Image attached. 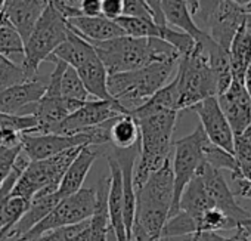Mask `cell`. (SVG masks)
<instances>
[{"mask_svg":"<svg viewBox=\"0 0 251 241\" xmlns=\"http://www.w3.org/2000/svg\"><path fill=\"white\" fill-rule=\"evenodd\" d=\"M177 111L163 109L148 114L132 115L139 126V157L133 169V185L138 191L151 173L158 170L170 157L173 150V134L177 122Z\"/></svg>","mask_w":251,"mask_h":241,"instance_id":"1","label":"cell"},{"mask_svg":"<svg viewBox=\"0 0 251 241\" xmlns=\"http://www.w3.org/2000/svg\"><path fill=\"white\" fill-rule=\"evenodd\" d=\"M90 45L108 74L142 68L158 61H179L180 58L179 52L170 43L157 37L139 39L121 36L105 42H93Z\"/></svg>","mask_w":251,"mask_h":241,"instance_id":"2","label":"cell"},{"mask_svg":"<svg viewBox=\"0 0 251 241\" xmlns=\"http://www.w3.org/2000/svg\"><path fill=\"white\" fill-rule=\"evenodd\" d=\"M173 204L172 157L136 191V212L132 235L145 240H160Z\"/></svg>","mask_w":251,"mask_h":241,"instance_id":"3","label":"cell"},{"mask_svg":"<svg viewBox=\"0 0 251 241\" xmlns=\"http://www.w3.org/2000/svg\"><path fill=\"white\" fill-rule=\"evenodd\" d=\"M177 62L176 59L158 61L142 68L108 74V92L130 114L170 81Z\"/></svg>","mask_w":251,"mask_h":241,"instance_id":"4","label":"cell"},{"mask_svg":"<svg viewBox=\"0 0 251 241\" xmlns=\"http://www.w3.org/2000/svg\"><path fill=\"white\" fill-rule=\"evenodd\" d=\"M175 80L179 111L189 109L195 104L217 95L216 80L201 43H197L192 52L179 58Z\"/></svg>","mask_w":251,"mask_h":241,"instance_id":"5","label":"cell"},{"mask_svg":"<svg viewBox=\"0 0 251 241\" xmlns=\"http://www.w3.org/2000/svg\"><path fill=\"white\" fill-rule=\"evenodd\" d=\"M68 30L70 27L67 20L48 2L46 9L43 11L24 46V59L21 67L27 80H34L39 77L37 71L40 64L48 61L55 49L65 42Z\"/></svg>","mask_w":251,"mask_h":241,"instance_id":"6","label":"cell"},{"mask_svg":"<svg viewBox=\"0 0 251 241\" xmlns=\"http://www.w3.org/2000/svg\"><path fill=\"white\" fill-rule=\"evenodd\" d=\"M207 144L208 139L201 126H197L192 134L173 142V150H172L173 204H172L170 216H173L177 212L179 200L185 187L189 184V181L195 176L201 164L205 161L204 148Z\"/></svg>","mask_w":251,"mask_h":241,"instance_id":"7","label":"cell"},{"mask_svg":"<svg viewBox=\"0 0 251 241\" xmlns=\"http://www.w3.org/2000/svg\"><path fill=\"white\" fill-rule=\"evenodd\" d=\"M81 147L65 150L45 160H30L27 167L18 176L11 195L31 200L40 189L50 184L59 185L62 175L71 164Z\"/></svg>","mask_w":251,"mask_h":241,"instance_id":"8","label":"cell"},{"mask_svg":"<svg viewBox=\"0 0 251 241\" xmlns=\"http://www.w3.org/2000/svg\"><path fill=\"white\" fill-rule=\"evenodd\" d=\"M95 207H96V189L81 188L73 195L62 198L52 209V212L46 217H43L33 229H30L20 241H27L45 232L83 222L92 217Z\"/></svg>","mask_w":251,"mask_h":241,"instance_id":"9","label":"cell"},{"mask_svg":"<svg viewBox=\"0 0 251 241\" xmlns=\"http://www.w3.org/2000/svg\"><path fill=\"white\" fill-rule=\"evenodd\" d=\"M123 114H129V111H126L117 101L87 99L80 108H77L65 120H62L52 134L77 135Z\"/></svg>","mask_w":251,"mask_h":241,"instance_id":"10","label":"cell"},{"mask_svg":"<svg viewBox=\"0 0 251 241\" xmlns=\"http://www.w3.org/2000/svg\"><path fill=\"white\" fill-rule=\"evenodd\" d=\"M83 145H90V136L86 132L77 135H58V134H23L21 135L23 153L30 160H45L65 150L74 147H83Z\"/></svg>","mask_w":251,"mask_h":241,"instance_id":"11","label":"cell"},{"mask_svg":"<svg viewBox=\"0 0 251 241\" xmlns=\"http://www.w3.org/2000/svg\"><path fill=\"white\" fill-rule=\"evenodd\" d=\"M189 109L197 112V115L200 117V122H201L200 126L202 128L207 139L213 145L223 148L225 151L233 154V138H235V135H233L229 123H227L223 111L220 109L217 98L210 96V98L195 104Z\"/></svg>","mask_w":251,"mask_h":241,"instance_id":"12","label":"cell"},{"mask_svg":"<svg viewBox=\"0 0 251 241\" xmlns=\"http://www.w3.org/2000/svg\"><path fill=\"white\" fill-rule=\"evenodd\" d=\"M244 24V8L238 6L232 0H222L207 23L205 33L211 37V40L229 51L235 34Z\"/></svg>","mask_w":251,"mask_h":241,"instance_id":"13","label":"cell"},{"mask_svg":"<svg viewBox=\"0 0 251 241\" xmlns=\"http://www.w3.org/2000/svg\"><path fill=\"white\" fill-rule=\"evenodd\" d=\"M233 135H239L251 123V99L244 83L233 80L229 87L216 96Z\"/></svg>","mask_w":251,"mask_h":241,"instance_id":"14","label":"cell"},{"mask_svg":"<svg viewBox=\"0 0 251 241\" xmlns=\"http://www.w3.org/2000/svg\"><path fill=\"white\" fill-rule=\"evenodd\" d=\"M46 87L48 79L42 77L8 87H0V112L20 115L28 105L43 98Z\"/></svg>","mask_w":251,"mask_h":241,"instance_id":"15","label":"cell"},{"mask_svg":"<svg viewBox=\"0 0 251 241\" xmlns=\"http://www.w3.org/2000/svg\"><path fill=\"white\" fill-rule=\"evenodd\" d=\"M106 161L109 167V188L106 197L109 228L112 229L117 241H129V235L127 231H126V223H124V197H123L121 170L117 160L111 154L106 156Z\"/></svg>","mask_w":251,"mask_h":241,"instance_id":"16","label":"cell"},{"mask_svg":"<svg viewBox=\"0 0 251 241\" xmlns=\"http://www.w3.org/2000/svg\"><path fill=\"white\" fill-rule=\"evenodd\" d=\"M46 6L48 0H6L3 17L20 33L24 45L33 33Z\"/></svg>","mask_w":251,"mask_h":241,"instance_id":"17","label":"cell"},{"mask_svg":"<svg viewBox=\"0 0 251 241\" xmlns=\"http://www.w3.org/2000/svg\"><path fill=\"white\" fill-rule=\"evenodd\" d=\"M99 153L92 145H83L71 164L67 167L65 173L62 175L58 187V195L62 198L73 195L78 189L83 188V184L87 178V173L90 172L93 163L96 161Z\"/></svg>","mask_w":251,"mask_h":241,"instance_id":"18","label":"cell"},{"mask_svg":"<svg viewBox=\"0 0 251 241\" xmlns=\"http://www.w3.org/2000/svg\"><path fill=\"white\" fill-rule=\"evenodd\" d=\"M68 27L75 31L78 36L86 39L87 42H105L115 37L126 36V33L121 30V27L102 15L99 17H84L78 15L71 20H67Z\"/></svg>","mask_w":251,"mask_h":241,"instance_id":"19","label":"cell"},{"mask_svg":"<svg viewBox=\"0 0 251 241\" xmlns=\"http://www.w3.org/2000/svg\"><path fill=\"white\" fill-rule=\"evenodd\" d=\"M161 11L164 21L169 27L177 28L179 31L189 34L197 43L207 36V33L197 26L194 15L185 0H163Z\"/></svg>","mask_w":251,"mask_h":241,"instance_id":"20","label":"cell"},{"mask_svg":"<svg viewBox=\"0 0 251 241\" xmlns=\"http://www.w3.org/2000/svg\"><path fill=\"white\" fill-rule=\"evenodd\" d=\"M198 43H201V46L208 58V64H210V68H211L214 80H216L217 95H220L232 83V68H230L229 51L222 48L220 45H217L214 40H211V37L208 34Z\"/></svg>","mask_w":251,"mask_h":241,"instance_id":"21","label":"cell"},{"mask_svg":"<svg viewBox=\"0 0 251 241\" xmlns=\"http://www.w3.org/2000/svg\"><path fill=\"white\" fill-rule=\"evenodd\" d=\"M75 71L78 73L89 96H95L100 101H115L108 92V73L96 54Z\"/></svg>","mask_w":251,"mask_h":241,"instance_id":"22","label":"cell"},{"mask_svg":"<svg viewBox=\"0 0 251 241\" xmlns=\"http://www.w3.org/2000/svg\"><path fill=\"white\" fill-rule=\"evenodd\" d=\"M210 209H214V206L205 192V188H204V184H202L200 175L195 173V176L189 181V184L185 187V189L180 195L177 210H182L188 216H191L192 220L195 222V228H197V220L202 216V213H205Z\"/></svg>","mask_w":251,"mask_h":241,"instance_id":"23","label":"cell"},{"mask_svg":"<svg viewBox=\"0 0 251 241\" xmlns=\"http://www.w3.org/2000/svg\"><path fill=\"white\" fill-rule=\"evenodd\" d=\"M95 54L96 52H95L93 46L86 39H83L81 36H78L75 31H73L70 28L65 42L61 43L50 56H55V58L64 61L67 65L77 70Z\"/></svg>","mask_w":251,"mask_h":241,"instance_id":"24","label":"cell"},{"mask_svg":"<svg viewBox=\"0 0 251 241\" xmlns=\"http://www.w3.org/2000/svg\"><path fill=\"white\" fill-rule=\"evenodd\" d=\"M229 59L232 79L244 83L247 68L251 64V30H248L245 24L238 30L229 46Z\"/></svg>","mask_w":251,"mask_h":241,"instance_id":"25","label":"cell"},{"mask_svg":"<svg viewBox=\"0 0 251 241\" xmlns=\"http://www.w3.org/2000/svg\"><path fill=\"white\" fill-rule=\"evenodd\" d=\"M139 142V126L130 114H123L112 120L109 128V144L114 148H130Z\"/></svg>","mask_w":251,"mask_h":241,"instance_id":"26","label":"cell"},{"mask_svg":"<svg viewBox=\"0 0 251 241\" xmlns=\"http://www.w3.org/2000/svg\"><path fill=\"white\" fill-rule=\"evenodd\" d=\"M115 23L121 27V30L126 33V36L130 37H139V39H148V37H157L161 39V30L164 26H158L154 23V20H145V18H135V17H126L121 15L115 20Z\"/></svg>","mask_w":251,"mask_h":241,"instance_id":"27","label":"cell"},{"mask_svg":"<svg viewBox=\"0 0 251 241\" xmlns=\"http://www.w3.org/2000/svg\"><path fill=\"white\" fill-rule=\"evenodd\" d=\"M59 96L80 101V102H84L89 99V93H87L78 73L70 65L62 73L61 83H59Z\"/></svg>","mask_w":251,"mask_h":241,"instance_id":"28","label":"cell"},{"mask_svg":"<svg viewBox=\"0 0 251 241\" xmlns=\"http://www.w3.org/2000/svg\"><path fill=\"white\" fill-rule=\"evenodd\" d=\"M24 40L20 33L6 20L0 26V54L11 58L12 55H24Z\"/></svg>","mask_w":251,"mask_h":241,"instance_id":"29","label":"cell"},{"mask_svg":"<svg viewBox=\"0 0 251 241\" xmlns=\"http://www.w3.org/2000/svg\"><path fill=\"white\" fill-rule=\"evenodd\" d=\"M204 159H205V163H208L211 167L219 169V170H229L232 176L236 175L238 172V163L233 154L225 151L223 148L213 145L210 141L204 148Z\"/></svg>","mask_w":251,"mask_h":241,"instance_id":"30","label":"cell"},{"mask_svg":"<svg viewBox=\"0 0 251 241\" xmlns=\"http://www.w3.org/2000/svg\"><path fill=\"white\" fill-rule=\"evenodd\" d=\"M28 81L21 65L15 64L11 58L0 54V87H8Z\"/></svg>","mask_w":251,"mask_h":241,"instance_id":"31","label":"cell"},{"mask_svg":"<svg viewBox=\"0 0 251 241\" xmlns=\"http://www.w3.org/2000/svg\"><path fill=\"white\" fill-rule=\"evenodd\" d=\"M21 150H23L21 145H15V147L0 145V187H2L6 178L11 175Z\"/></svg>","mask_w":251,"mask_h":241,"instance_id":"32","label":"cell"},{"mask_svg":"<svg viewBox=\"0 0 251 241\" xmlns=\"http://www.w3.org/2000/svg\"><path fill=\"white\" fill-rule=\"evenodd\" d=\"M123 15L154 20L151 9L148 8L145 0H123Z\"/></svg>","mask_w":251,"mask_h":241,"instance_id":"33","label":"cell"},{"mask_svg":"<svg viewBox=\"0 0 251 241\" xmlns=\"http://www.w3.org/2000/svg\"><path fill=\"white\" fill-rule=\"evenodd\" d=\"M102 17L115 21L123 15V0H102Z\"/></svg>","mask_w":251,"mask_h":241,"instance_id":"34","label":"cell"},{"mask_svg":"<svg viewBox=\"0 0 251 241\" xmlns=\"http://www.w3.org/2000/svg\"><path fill=\"white\" fill-rule=\"evenodd\" d=\"M102 9V0H80V12L84 17H99Z\"/></svg>","mask_w":251,"mask_h":241,"instance_id":"35","label":"cell"},{"mask_svg":"<svg viewBox=\"0 0 251 241\" xmlns=\"http://www.w3.org/2000/svg\"><path fill=\"white\" fill-rule=\"evenodd\" d=\"M145 2H147L148 8L151 9L154 23L158 24V26H167L166 21H164V17H163V11H161V2H163V0H145Z\"/></svg>","mask_w":251,"mask_h":241,"instance_id":"36","label":"cell"},{"mask_svg":"<svg viewBox=\"0 0 251 241\" xmlns=\"http://www.w3.org/2000/svg\"><path fill=\"white\" fill-rule=\"evenodd\" d=\"M235 182V195H239L242 198L251 200V182L245 179H233Z\"/></svg>","mask_w":251,"mask_h":241,"instance_id":"37","label":"cell"},{"mask_svg":"<svg viewBox=\"0 0 251 241\" xmlns=\"http://www.w3.org/2000/svg\"><path fill=\"white\" fill-rule=\"evenodd\" d=\"M244 86L250 95V99H251V64L248 65L247 68V73H245V77H244Z\"/></svg>","mask_w":251,"mask_h":241,"instance_id":"38","label":"cell"},{"mask_svg":"<svg viewBox=\"0 0 251 241\" xmlns=\"http://www.w3.org/2000/svg\"><path fill=\"white\" fill-rule=\"evenodd\" d=\"M244 139H245V142L251 147V123L245 128V131L242 132V134H239Z\"/></svg>","mask_w":251,"mask_h":241,"instance_id":"39","label":"cell"},{"mask_svg":"<svg viewBox=\"0 0 251 241\" xmlns=\"http://www.w3.org/2000/svg\"><path fill=\"white\" fill-rule=\"evenodd\" d=\"M185 2L188 3L191 12H192V15H194V14L197 12V8H198V2H200V0H185Z\"/></svg>","mask_w":251,"mask_h":241,"instance_id":"40","label":"cell"},{"mask_svg":"<svg viewBox=\"0 0 251 241\" xmlns=\"http://www.w3.org/2000/svg\"><path fill=\"white\" fill-rule=\"evenodd\" d=\"M233 3H236L238 6H241V8H245V6H248L250 3H251V0H232Z\"/></svg>","mask_w":251,"mask_h":241,"instance_id":"41","label":"cell"},{"mask_svg":"<svg viewBox=\"0 0 251 241\" xmlns=\"http://www.w3.org/2000/svg\"><path fill=\"white\" fill-rule=\"evenodd\" d=\"M130 241H160V240H145L144 237H141L138 234H133L132 238H130Z\"/></svg>","mask_w":251,"mask_h":241,"instance_id":"42","label":"cell"},{"mask_svg":"<svg viewBox=\"0 0 251 241\" xmlns=\"http://www.w3.org/2000/svg\"><path fill=\"white\" fill-rule=\"evenodd\" d=\"M5 3H6V0H0V12H3Z\"/></svg>","mask_w":251,"mask_h":241,"instance_id":"43","label":"cell"},{"mask_svg":"<svg viewBox=\"0 0 251 241\" xmlns=\"http://www.w3.org/2000/svg\"><path fill=\"white\" fill-rule=\"evenodd\" d=\"M244 11H245V14H251V3H250L248 6H245Z\"/></svg>","mask_w":251,"mask_h":241,"instance_id":"44","label":"cell"},{"mask_svg":"<svg viewBox=\"0 0 251 241\" xmlns=\"http://www.w3.org/2000/svg\"><path fill=\"white\" fill-rule=\"evenodd\" d=\"M160 241H175V238H169V237H161Z\"/></svg>","mask_w":251,"mask_h":241,"instance_id":"45","label":"cell"}]
</instances>
